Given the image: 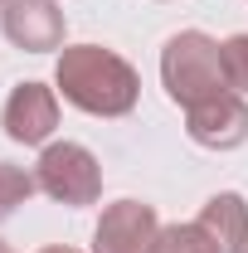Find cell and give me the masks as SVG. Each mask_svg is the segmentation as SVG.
<instances>
[{
	"instance_id": "obj_1",
	"label": "cell",
	"mask_w": 248,
	"mask_h": 253,
	"mask_svg": "<svg viewBox=\"0 0 248 253\" xmlns=\"http://www.w3.org/2000/svg\"><path fill=\"white\" fill-rule=\"evenodd\" d=\"M54 83H59L63 102H73L78 112H93V117H126L141 97V78L136 68L102 49V44H73L59 54L54 68Z\"/></svg>"
},
{
	"instance_id": "obj_2",
	"label": "cell",
	"mask_w": 248,
	"mask_h": 253,
	"mask_svg": "<svg viewBox=\"0 0 248 253\" xmlns=\"http://www.w3.org/2000/svg\"><path fill=\"white\" fill-rule=\"evenodd\" d=\"M161 83H165L170 102H180V107H195V102H209V97L229 93L219 44L209 34H200V30L175 34L161 49Z\"/></svg>"
},
{
	"instance_id": "obj_3",
	"label": "cell",
	"mask_w": 248,
	"mask_h": 253,
	"mask_svg": "<svg viewBox=\"0 0 248 253\" xmlns=\"http://www.w3.org/2000/svg\"><path fill=\"white\" fill-rule=\"evenodd\" d=\"M34 180L39 190L49 195V200H59V205H93L97 195H102V170H97V156L88 146H78V141H54V146H44V156L34 166Z\"/></svg>"
},
{
	"instance_id": "obj_4",
	"label": "cell",
	"mask_w": 248,
	"mask_h": 253,
	"mask_svg": "<svg viewBox=\"0 0 248 253\" xmlns=\"http://www.w3.org/2000/svg\"><path fill=\"white\" fill-rule=\"evenodd\" d=\"M185 131L195 146H209V151H234L248 141V102L244 93H219L209 102H195L185 107Z\"/></svg>"
},
{
	"instance_id": "obj_5",
	"label": "cell",
	"mask_w": 248,
	"mask_h": 253,
	"mask_svg": "<svg viewBox=\"0 0 248 253\" xmlns=\"http://www.w3.org/2000/svg\"><path fill=\"white\" fill-rule=\"evenodd\" d=\"M161 219L151 205L141 200H117L102 210V219L93 229V253H151Z\"/></svg>"
},
{
	"instance_id": "obj_6",
	"label": "cell",
	"mask_w": 248,
	"mask_h": 253,
	"mask_svg": "<svg viewBox=\"0 0 248 253\" xmlns=\"http://www.w3.org/2000/svg\"><path fill=\"white\" fill-rule=\"evenodd\" d=\"M0 126L20 146L49 141V131L59 126V97H54V88H44V83H15V93L5 97V107H0Z\"/></svg>"
},
{
	"instance_id": "obj_7",
	"label": "cell",
	"mask_w": 248,
	"mask_h": 253,
	"mask_svg": "<svg viewBox=\"0 0 248 253\" xmlns=\"http://www.w3.org/2000/svg\"><path fill=\"white\" fill-rule=\"evenodd\" d=\"M0 30L25 54H49L63 44V10L54 0H5L0 5Z\"/></svg>"
},
{
	"instance_id": "obj_8",
	"label": "cell",
	"mask_w": 248,
	"mask_h": 253,
	"mask_svg": "<svg viewBox=\"0 0 248 253\" xmlns=\"http://www.w3.org/2000/svg\"><path fill=\"white\" fill-rule=\"evenodd\" d=\"M195 224L209 234V244L219 253H248V205H244V195L224 190L214 200H205V210H200Z\"/></svg>"
},
{
	"instance_id": "obj_9",
	"label": "cell",
	"mask_w": 248,
	"mask_h": 253,
	"mask_svg": "<svg viewBox=\"0 0 248 253\" xmlns=\"http://www.w3.org/2000/svg\"><path fill=\"white\" fill-rule=\"evenodd\" d=\"M151 253H219L209 244V234L200 229V224H165L161 234H156Z\"/></svg>"
},
{
	"instance_id": "obj_10",
	"label": "cell",
	"mask_w": 248,
	"mask_h": 253,
	"mask_svg": "<svg viewBox=\"0 0 248 253\" xmlns=\"http://www.w3.org/2000/svg\"><path fill=\"white\" fill-rule=\"evenodd\" d=\"M39 180H34L30 170H20V166H10V161H0V219H10L25 200H30Z\"/></svg>"
},
{
	"instance_id": "obj_11",
	"label": "cell",
	"mask_w": 248,
	"mask_h": 253,
	"mask_svg": "<svg viewBox=\"0 0 248 253\" xmlns=\"http://www.w3.org/2000/svg\"><path fill=\"white\" fill-rule=\"evenodd\" d=\"M219 54H224V83H229V93H248V34H229L219 44Z\"/></svg>"
},
{
	"instance_id": "obj_12",
	"label": "cell",
	"mask_w": 248,
	"mask_h": 253,
	"mask_svg": "<svg viewBox=\"0 0 248 253\" xmlns=\"http://www.w3.org/2000/svg\"><path fill=\"white\" fill-rule=\"evenodd\" d=\"M39 253H78V249H68V244H49V249H39Z\"/></svg>"
},
{
	"instance_id": "obj_13",
	"label": "cell",
	"mask_w": 248,
	"mask_h": 253,
	"mask_svg": "<svg viewBox=\"0 0 248 253\" xmlns=\"http://www.w3.org/2000/svg\"><path fill=\"white\" fill-rule=\"evenodd\" d=\"M0 253H15V249H10V244H5V239H0Z\"/></svg>"
},
{
	"instance_id": "obj_14",
	"label": "cell",
	"mask_w": 248,
	"mask_h": 253,
	"mask_svg": "<svg viewBox=\"0 0 248 253\" xmlns=\"http://www.w3.org/2000/svg\"><path fill=\"white\" fill-rule=\"evenodd\" d=\"M0 5H5V0H0Z\"/></svg>"
}]
</instances>
